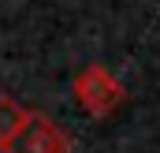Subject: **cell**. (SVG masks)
<instances>
[{"mask_svg":"<svg viewBox=\"0 0 160 153\" xmlns=\"http://www.w3.org/2000/svg\"><path fill=\"white\" fill-rule=\"evenodd\" d=\"M26 108L15 101V97H8V93H0V146H8L11 138H15V131L26 123Z\"/></svg>","mask_w":160,"mask_h":153,"instance_id":"3957f363","label":"cell"},{"mask_svg":"<svg viewBox=\"0 0 160 153\" xmlns=\"http://www.w3.org/2000/svg\"><path fill=\"white\" fill-rule=\"evenodd\" d=\"M4 153H67V138L60 127H52L41 112H30L26 123L15 131V138L8 146H0Z\"/></svg>","mask_w":160,"mask_h":153,"instance_id":"7a4b0ae2","label":"cell"},{"mask_svg":"<svg viewBox=\"0 0 160 153\" xmlns=\"http://www.w3.org/2000/svg\"><path fill=\"white\" fill-rule=\"evenodd\" d=\"M75 101L89 116H112L127 101V90L116 82V75H108L101 64H93V67L78 71V78H75Z\"/></svg>","mask_w":160,"mask_h":153,"instance_id":"6da1fadb","label":"cell"}]
</instances>
